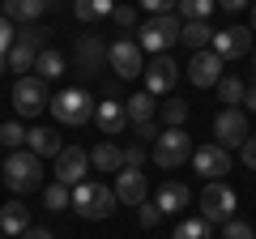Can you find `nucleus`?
Segmentation results:
<instances>
[{
    "label": "nucleus",
    "mask_w": 256,
    "mask_h": 239,
    "mask_svg": "<svg viewBox=\"0 0 256 239\" xmlns=\"http://www.w3.org/2000/svg\"><path fill=\"white\" fill-rule=\"evenodd\" d=\"M4 188L13 196H30L43 188V158L30 154V150H13L4 158Z\"/></svg>",
    "instance_id": "obj_1"
},
{
    "label": "nucleus",
    "mask_w": 256,
    "mask_h": 239,
    "mask_svg": "<svg viewBox=\"0 0 256 239\" xmlns=\"http://www.w3.org/2000/svg\"><path fill=\"white\" fill-rule=\"evenodd\" d=\"M180 30H184V22L175 18V13H154V18H146V22H141L137 43H141V52L166 56V47H175V43H180Z\"/></svg>",
    "instance_id": "obj_2"
},
{
    "label": "nucleus",
    "mask_w": 256,
    "mask_h": 239,
    "mask_svg": "<svg viewBox=\"0 0 256 239\" xmlns=\"http://www.w3.org/2000/svg\"><path fill=\"white\" fill-rule=\"evenodd\" d=\"M116 205H120V201H116V188L90 184V180H86V184L73 188V205H68V210H77L86 222H102V218L116 214Z\"/></svg>",
    "instance_id": "obj_3"
},
{
    "label": "nucleus",
    "mask_w": 256,
    "mask_h": 239,
    "mask_svg": "<svg viewBox=\"0 0 256 239\" xmlns=\"http://www.w3.org/2000/svg\"><path fill=\"white\" fill-rule=\"evenodd\" d=\"M47 107H52L56 124H68V128H82V124H90V120H94V98H90V90H82V86L60 90Z\"/></svg>",
    "instance_id": "obj_4"
},
{
    "label": "nucleus",
    "mask_w": 256,
    "mask_h": 239,
    "mask_svg": "<svg viewBox=\"0 0 256 239\" xmlns=\"http://www.w3.org/2000/svg\"><path fill=\"white\" fill-rule=\"evenodd\" d=\"M196 205H201V218H205V222L222 226V222H230V218H235L239 196H235V188H230V184H222V180H210Z\"/></svg>",
    "instance_id": "obj_5"
},
{
    "label": "nucleus",
    "mask_w": 256,
    "mask_h": 239,
    "mask_svg": "<svg viewBox=\"0 0 256 239\" xmlns=\"http://www.w3.org/2000/svg\"><path fill=\"white\" fill-rule=\"evenodd\" d=\"M150 158H154L162 171H175V166H184L192 158V137L184 128H162V137L154 141V154Z\"/></svg>",
    "instance_id": "obj_6"
},
{
    "label": "nucleus",
    "mask_w": 256,
    "mask_h": 239,
    "mask_svg": "<svg viewBox=\"0 0 256 239\" xmlns=\"http://www.w3.org/2000/svg\"><path fill=\"white\" fill-rule=\"evenodd\" d=\"M107 64L116 68V77H124V82H132V77L146 73V60H141V43L137 38H116V43L107 47Z\"/></svg>",
    "instance_id": "obj_7"
},
{
    "label": "nucleus",
    "mask_w": 256,
    "mask_h": 239,
    "mask_svg": "<svg viewBox=\"0 0 256 239\" xmlns=\"http://www.w3.org/2000/svg\"><path fill=\"white\" fill-rule=\"evenodd\" d=\"M248 137H252V132H248V116L239 107H222L218 116H214V141H218L222 150H239Z\"/></svg>",
    "instance_id": "obj_8"
},
{
    "label": "nucleus",
    "mask_w": 256,
    "mask_h": 239,
    "mask_svg": "<svg viewBox=\"0 0 256 239\" xmlns=\"http://www.w3.org/2000/svg\"><path fill=\"white\" fill-rule=\"evenodd\" d=\"M86 171H90V150L82 146H64L60 154H56V184H86Z\"/></svg>",
    "instance_id": "obj_9"
},
{
    "label": "nucleus",
    "mask_w": 256,
    "mask_h": 239,
    "mask_svg": "<svg viewBox=\"0 0 256 239\" xmlns=\"http://www.w3.org/2000/svg\"><path fill=\"white\" fill-rule=\"evenodd\" d=\"M47 102H52V98H47V82H43V77H18V86H13V107H18V116H38V111H43L47 107Z\"/></svg>",
    "instance_id": "obj_10"
},
{
    "label": "nucleus",
    "mask_w": 256,
    "mask_h": 239,
    "mask_svg": "<svg viewBox=\"0 0 256 239\" xmlns=\"http://www.w3.org/2000/svg\"><path fill=\"white\" fill-rule=\"evenodd\" d=\"M222 68H226V60H222L214 47H205V52H192V60H188V82L196 86V90H210V86L222 82Z\"/></svg>",
    "instance_id": "obj_11"
},
{
    "label": "nucleus",
    "mask_w": 256,
    "mask_h": 239,
    "mask_svg": "<svg viewBox=\"0 0 256 239\" xmlns=\"http://www.w3.org/2000/svg\"><path fill=\"white\" fill-rule=\"evenodd\" d=\"M210 47L222 56V60H239V56H248L256 47V34H252V26H226V30H214Z\"/></svg>",
    "instance_id": "obj_12"
},
{
    "label": "nucleus",
    "mask_w": 256,
    "mask_h": 239,
    "mask_svg": "<svg viewBox=\"0 0 256 239\" xmlns=\"http://www.w3.org/2000/svg\"><path fill=\"white\" fill-rule=\"evenodd\" d=\"M188 162L196 166V175H205V180H222V175H230V150H222L218 141H210V146L192 150Z\"/></svg>",
    "instance_id": "obj_13"
},
{
    "label": "nucleus",
    "mask_w": 256,
    "mask_h": 239,
    "mask_svg": "<svg viewBox=\"0 0 256 239\" xmlns=\"http://www.w3.org/2000/svg\"><path fill=\"white\" fill-rule=\"evenodd\" d=\"M141 77H146V90L158 98V94L175 90V82H180V64H175L171 56H154V60L146 64V73H141Z\"/></svg>",
    "instance_id": "obj_14"
},
{
    "label": "nucleus",
    "mask_w": 256,
    "mask_h": 239,
    "mask_svg": "<svg viewBox=\"0 0 256 239\" xmlns=\"http://www.w3.org/2000/svg\"><path fill=\"white\" fill-rule=\"evenodd\" d=\"M154 205L162 210V218H166V214H184V210L192 205V188H188V184H180V180H166V184H158Z\"/></svg>",
    "instance_id": "obj_15"
},
{
    "label": "nucleus",
    "mask_w": 256,
    "mask_h": 239,
    "mask_svg": "<svg viewBox=\"0 0 256 239\" xmlns=\"http://www.w3.org/2000/svg\"><path fill=\"white\" fill-rule=\"evenodd\" d=\"M150 196V184H146V171H120L116 175V201L120 205H141Z\"/></svg>",
    "instance_id": "obj_16"
},
{
    "label": "nucleus",
    "mask_w": 256,
    "mask_h": 239,
    "mask_svg": "<svg viewBox=\"0 0 256 239\" xmlns=\"http://www.w3.org/2000/svg\"><path fill=\"white\" fill-rule=\"evenodd\" d=\"M73 60H77V73H94V68L107 60V47H102V38H98V34H77Z\"/></svg>",
    "instance_id": "obj_17"
},
{
    "label": "nucleus",
    "mask_w": 256,
    "mask_h": 239,
    "mask_svg": "<svg viewBox=\"0 0 256 239\" xmlns=\"http://www.w3.org/2000/svg\"><path fill=\"white\" fill-rule=\"evenodd\" d=\"M94 124H98L102 137H120V132L128 128V116H124V102L120 98H107L94 107Z\"/></svg>",
    "instance_id": "obj_18"
},
{
    "label": "nucleus",
    "mask_w": 256,
    "mask_h": 239,
    "mask_svg": "<svg viewBox=\"0 0 256 239\" xmlns=\"http://www.w3.org/2000/svg\"><path fill=\"white\" fill-rule=\"evenodd\" d=\"M22 230H30V205L22 201H9V205H0V235H9V239H18Z\"/></svg>",
    "instance_id": "obj_19"
},
{
    "label": "nucleus",
    "mask_w": 256,
    "mask_h": 239,
    "mask_svg": "<svg viewBox=\"0 0 256 239\" xmlns=\"http://www.w3.org/2000/svg\"><path fill=\"white\" fill-rule=\"evenodd\" d=\"M47 4H52V0H4V18L30 26V22H38L47 13Z\"/></svg>",
    "instance_id": "obj_20"
},
{
    "label": "nucleus",
    "mask_w": 256,
    "mask_h": 239,
    "mask_svg": "<svg viewBox=\"0 0 256 239\" xmlns=\"http://www.w3.org/2000/svg\"><path fill=\"white\" fill-rule=\"evenodd\" d=\"M26 146H30V154H38V158H56V154L64 150L56 128H30V132H26Z\"/></svg>",
    "instance_id": "obj_21"
},
{
    "label": "nucleus",
    "mask_w": 256,
    "mask_h": 239,
    "mask_svg": "<svg viewBox=\"0 0 256 239\" xmlns=\"http://www.w3.org/2000/svg\"><path fill=\"white\" fill-rule=\"evenodd\" d=\"M90 166L94 171H124V150L120 146H111V141H102V146H94L90 150Z\"/></svg>",
    "instance_id": "obj_22"
},
{
    "label": "nucleus",
    "mask_w": 256,
    "mask_h": 239,
    "mask_svg": "<svg viewBox=\"0 0 256 239\" xmlns=\"http://www.w3.org/2000/svg\"><path fill=\"white\" fill-rule=\"evenodd\" d=\"M154 111H158V102H154V94H150V90H141V94H128V102H124V116H128V124H146V120H154Z\"/></svg>",
    "instance_id": "obj_23"
},
{
    "label": "nucleus",
    "mask_w": 256,
    "mask_h": 239,
    "mask_svg": "<svg viewBox=\"0 0 256 239\" xmlns=\"http://www.w3.org/2000/svg\"><path fill=\"white\" fill-rule=\"evenodd\" d=\"M180 43L188 47V52H205V47L214 43V30H210V22H184V30H180Z\"/></svg>",
    "instance_id": "obj_24"
},
{
    "label": "nucleus",
    "mask_w": 256,
    "mask_h": 239,
    "mask_svg": "<svg viewBox=\"0 0 256 239\" xmlns=\"http://www.w3.org/2000/svg\"><path fill=\"white\" fill-rule=\"evenodd\" d=\"M34 68H38L34 77H43V82H60V77L68 73V64H64V56H60V52H52V47H43V52H38Z\"/></svg>",
    "instance_id": "obj_25"
},
{
    "label": "nucleus",
    "mask_w": 256,
    "mask_h": 239,
    "mask_svg": "<svg viewBox=\"0 0 256 239\" xmlns=\"http://www.w3.org/2000/svg\"><path fill=\"white\" fill-rule=\"evenodd\" d=\"M111 9H116V0H77V4H73L77 22H98V18H111Z\"/></svg>",
    "instance_id": "obj_26"
},
{
    "label": "nucleus",
    "mask_w": 256,
    "mask_h": 239,
    "mask_svg": "<svg viewBox=\"0 0 256 239\" xmlns=\"http://www.w3.org/2000/svg\"><path fill=\"white\" fill-rule=\"evenodd\" d=\"M34 60H38L34 47H26V43H13V47H9V73L26 77V68H34Z\"/></svg>",
    "instance_id": "obj_27"
},
{
    "label": "nucleus",
    "mask_w": 256,
    "mask_h": 239,
    "mask_svg": "<svg viewBox=\"0 0 256 239\" xmlns=\"http://www.w3.org/2000/svg\"><path fill=\"white\" fill-rule=\"evenodd\" d=\"M171 239H214V222H205V218H184L180 226H175Z\"/></svg>",
    "instance_id": "obj_28"
},
{
    "label": "nucleus",
    "mask_w": 256,
    "mask_h": 239,
    "mask_svg": "<svg viewBox=\"0 0 256 239\" xmlns=\"http://www.w3.org/2000/svg\"><path fill=\"white\" fill-rule=\"evenodd\" d=\"M214 90H218V98L226 102V107H239V102H244V94H248V90H244V82H239L235 73H230V77L222 73V82L214 86Z\"/></svg>",
    "instance_id": "obj_29"
},
{
    "label": "nucleus",
    "mask_w": 256,
    "mask_h": 239,
    "mask_svg": "<svg viewBox=\"0 0 256 239\" xmlns=\"http://www.w3.org/2000/svg\"><path fill=\"white\" fill-rule=\"evenodd\" d=\"M47 38H52V30H47V26H38V22H30V26H22L18 34H13V43H26V47H34V52H43V47H47Z\"/></svg>",
    "instance_id": "obj_30"
},
{
    "label": "nucleus",
    "mask_w": 256,
    "mask_h": 239,
    "mask_svg": "<svg viewBox=\"0 0 256 239\" xmlns=\"http://www.w3.org/2000/svg\"><path fill=\"white\" fill-rule=\"evenodd\" d=\"M43 205H47V210H56V214L68 210V205H73V188H68V184H47L43 188Z\"/></svg>",
    "instance_id": "obj_31"
},
{
    "label": "nucleus",
    "mask_w": 256,
    "mask_h": 239,
    "mask_svg": "<svg viewBox=\"0 0 256 239\" xmlns=\"http://www.w3.org/2000/svg\"><path fill=\"white\" fill-rule=\"evenodd\" d=\"M218 9V0H180V18L184 22H205Z\"/></svg>",
    "instance_id": "obj_32"
},
{
    "label": "nucleus",
    "mask_w": 256,
    "mask_h": 239,
    "mask_svg": "<svg viewBox=\"0 0 256 239\" xmlns=\"http://www.w3.org/2000/svg\"><path fill=\"white\" fill-rule=\"evenodd\" d=\"M184 120H188V102L184 98H166L162 102V124L166 128H184Z\"/></svg>",
    "instance_id": "obj_33"
},
{
    "label": "nucleus",
    "mask_w": 256,
    "mask_h": 239,
    "mask_svg": "<svg viewBox=\"0 0 256 239\" xmlns=\"http://www.w3.org/2000/svg\"><path fill=\"white\" fill-rule=\"evenodd\" d=\"M0 141H4L9 150H22L26 146V128H22L18 120H9V124H0Z\"/></svg>",
    "instance_id": "obj_34"
},
{
    "label": "nucleus",
    "mask_w": 256,
    "mask_h": 239,
    "mask_svg": "<svg viewBox=\"0 0 256 239\" xmlns=\"http://www.w3.org/2000/svg\"><path fill=\"white\" fill-rule=\"evenodd\" d=\"M222 239H256V230H252V222L230 218V222H222Z\"/></svg>",
    "instance_id": "obj_35"
},
{
    "label": "nucleus",
    "mask_w": 256,
    "mask_h": 239,
    "mask_svg": "<svg viewBox=\"0 0 256 239\" xmlns=\"http://www.w3.org/2000/svg\"><path fill=\"white\" fill-rule=\"evenodd\" d=\"M111 22H116L120 30H132L137 26V9H132V4H116V9H111Z\"/></svg>",
    "instance_id": "obj_36"
},
{
    "label": "nucleus",
    "mask_w": 256,
    "mask_h": 239,
    "mask_svg": "<svg viewBox=\"0 0 256 239\" xmlns=\"http://www.w3.org/2000/svg\"><path fill=\"white\" fill-rule=\"evenodd\" d=\"M137 222H141V226H158V222H162V210H158V205H150V201H141L137 205Z\"/></svg>",
    "instance_id": "obj_37"
},
{
    "label": "nucleus",
    "mask_w": 256,
    "mask_h": 239,
    "mask_svg": "<svg viewBox=\"0 0 256 239\" xmlns=\"http://www.w3.org/2000/svg\"><path fill=\"white\" fill-rule=\"evenodd\" d=\"M13 34H18V30H13V22H9V18H0V60H9Z\"/></svg>",
    "instance_id": "obj_38"
},
{
    "label": "nucleus",
    "mask_w": 256,
    "mask_h": 239,
    "mask_svg": "<svg viewBox=\"0 0 256 239\" xmlns=\"http://www.w3.org/2000/svg\"><path fill=\"white\" fill-rule=\"evenodd\" d=\"M128 128L137 132V141H158V137H162V128H158L154 120H146V124H128Z\"/></svg>",
    "instance_id": "obj_39"
},
{
    "label": "nucleus",
    "mask_w": 256,
    "mask_h": 239,
    "mask_svg": "<svg viewBox=\"0 0 256 239\" xmlns=\"http://www.w3.org/2000/svg\"><path fill=\"white\" fill-rule=\"evenodd\" d=\"M141 162H146V150H141V146H128L124 150V166H128V171H141Z\"/></svg>",
    "instance_id": "obj_40"
},
{
    "label": "nucleus",
    "mask_w": 256,
    "mask_h": 239,
    "mask_svg": "<svg viewBox=\"0 0 256 239\" xmlns=\"http://www.w3.org/2000/svg\"><path fill=\"white\" fill-rule=\"evenodd\" d=\"M141 4L150 9V18H154V13H175L180 9V0H141Z\"/></svg>",
    "instance_id": "obj_41"
},
{
    "label": "nucleus",
    "mask_w": 256,
    "mask_h": 239,
    "mask_svg": "<svg viewBox=\"0 0 256 239\" xmlns=\"http://www.w3.org/2000/svg\"><path fill=\"white\" fill-rule=\"evenodd\" d=\"M239 158H244V166H248V171H256V137H248L244 146H239Z\"/></svg>",
    "instance_id": "obj_42"
},
{
    "label": "nucleus",
    "mask_w": 256,
    "mask_h": 239,
    "mask_svg": "<svg viewBox=\"0 0 256 239\" xmlns=\"http://www.w3.org/2000/svg\"><path fill=\"white\" fill-rule=\"evenodd\" d=\"M18 239H56V235H52V230H47V226H30V230H22Z\"/></svg>",
    "instance_id": "obj_43"
},
{
    "label": "nucleus",
    "mask_w": 256,
    "mask_h": 239,
    "mask_svg": "<svg viewBox=\"0 0 256 239\" xmlns=\"http://www.w3.org/2000/svg\"><path fill=\"white\" fill-rule=\"evenodd\" d=\"M252 0H218V9H226V13H239V9H248Z\"/></svg>",
    "instance_id": "obj_44"
},
{
    "label": "nucleus",
    "mask_w": 256,
    "mask_h": 239,
    "mask_svg": "<svg viewBox=\"0 0 256 239\" xmlns=\"http://www.w3.org/2000/svg\"><path fill=\"white\" fill-rule=\"evenodd\" d=\"M244 102H248V111H256V86H252V90L244 94Z\"/></svg>",
    "instance_id": "obj_45"
},
{
    "label": "nucleus",
    "mask_w": 256,
    "mask_h": 239,
    "mask_svg": "<svg viewBox=\"0 0 256 239\" xmlns=\"http://www.w3.org/2000/svg\"><path fill=\"white\" fill-rule=\"evenodd\" d=\"M252 34H256V4H252Z\"/></svg>",
    "instance_id": "obj_46"
},
{
    "label": "nucleus",
    "mask_w": 256,
    "mask_h": 239,
    "mask_svg": "<svg viewBox=\"0 0 256 239\" xmlns=\"http://www.w3.org/2000/svg\"><path fill=\"white\" fill-rule=\"evenodd\" d=\"M252 64H256V47H252Z\"/></svg>",
    "instance_id": "obj_47"
},
{
    "label": "nucleus",
    "mask_w": 256,
    "mask_h": 239,
    "mask_svg": "<svg viewBox=\"0 0 256 239\" xmlns=\"http://www.w3.org/2000/svg\"><path fill=\"white\" fill-rule=\"evenodd\" d=\"M0 239H9V235H0Z\"/></svg>",
    "instance_id": "obj_48"
}]
</instances>
